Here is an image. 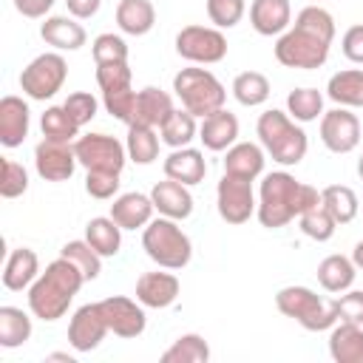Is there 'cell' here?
Segmentation results:
<instances>
[{"instance_id": "41", "label": "cell", "mask_w": 363, "mask_h": 363, "mask_svg": "<svg viewBox=\"0 0 363 363\" xmlns=\"http://www.w3.org/2000/svg\"><path fill=\"white\" fill-rule=\"evenodd\" d=\"M60 255L68 258V261H74V264L79 267V272L85 275V281H94V278H99V272H102V255H99L85 238L68 241V244L60 250Z\"/></svg>"}, {"instance_id": "46", "label": "cell", "mask_w": 363, "mask_h": 363, "mask_svg": "<svg viewBox=\"0 0 363 363\" xmlns=\"http://www.w3.org/2000/svg\"><path fill=\"white\" fill-rule=\"evenodd\" d=\"M102 108L125 125H133V113H136V91L133 88H122V91H105L102 94Z\"/></svg>"}, {"instance_id": "49", "label": "cell", "mask_w": 363, "mask_h": 363, "mask_svg": "<svg viewBox=\"0 0 363 363\" xmlns=\"http://www.w3.org/2000/svg\"><path fill=\"white\" fill-rule=\"evenodd\" d=\"M65 105V111L74 116V122L82 128V125H88L96 113H99V99L94 96V94H88V91H74V94H68V99L62 102Z\"/></svg>"}, {"instance_id": "29", "label": "cell", "mask_w": 363, "mask_h": 363, "mask_svg": "<svg viewBox=\"0 0 363 363\" xmlns=\"http://www.w3.org/2000/svg\"><path fill=\"white\" fill-rule=\"evenodd\" d=\"M116 26L122 34L145 37L156 26V9L150 0H119L116 6Z\"/></svg>"}, {"instance_id": "14", "label": "cell", "mask_w": 363, "mask_h": 363, "mask_svg": "<svg viewBox=\"0 0 363 363\" xmlns=\"http://www.w3.org/2000/svg\"><path fill=\"white\" fill-rule=\"evenodd\" d=\"M77 150L68 142L43 139L34 147V170L45 182H68L77 170Z\"/></svg>"}, {"instance_id": "22", "label": "cell", "mask_w": 363, "mask_h": 363, "mask_svg": "<svg viewBox=\"0 0 363 363\" xmlns=\"http://www.w3.org/2000/svg\"><path fill=\"white\" fill-rule=\"evenodd\" d=\"M250 26L261 37H281L292 26L289 0H252L250 3Z\"/></svg>"}, {"instance_id": "43", "label": "cell", "mask_w": 363, "mask_h": 363, "mask_svg": "<svg viewBox=\"0 0 363 363\" xmlns=\"http://www.w3.org/2000/svg\"><path fill=\"white\" fill-rule=\"evenodd\" d=\"M91 54H94V62L102 65V62H128V43L122 34H113V31H102L94 37L91 43Z\"/></svg>"}, {"instance_id": "5", "label": "cell", "mask_w": 363, "mask_h": 363, "mask_svg": "<svg viewBox=\"0 0 363 363\" xmlns=\"http://www.w3.org/2000/svg\"><path fill=\"white\" fill-rule=\"evenodd\" d=\"M142 250L153 264L164 269H184L193 258L190 235L179 227L176 218H164V216L153 218L142 230Z\"/></svg>"}, {"instance_id": "17", "label": "cell", "mask_w": 363, "mask_h": 363, "mask_svg": "<svg viewBox=\"0 0 363 363\" xmlns=\"http://www.w3.org/2000/svg\"><path fill=\"white\" fill-rule=\"evenodd\" d=\"M31 130V108L23 96L6 94L0 99V145L20 147Z\"/></svg>"}, {"instance_id": "26", "label": "cell", "mask_w": 363, "mask_h": 363, "mask_svg": "<svg viewBox=\"0 0 363 363\" xmlns=\"http://www.w3.org/2000/svg\"><path fill=\"white\" fill-rule=\"evenodd\" d=\"M173 96L156 85H147L142 91H136V113H133V125H147V128H162V122L173 113Z\"/></svg>"}, {"instance_id": "28", "label": "cell", "mask_w": 363, "mask_h": 363, "mask_svg": "<svg viewBox=\"0 0 363 363\" xmlns=\"http://www.w3.org/2000/svg\"><path fill=\"white\" fill-rule=\"evenodd\" d=\"M354 278H357V267L349 255L335 252V255H326L318 264V284L332 295H340V292L352 289Z\"/></svg>"}, {"instance_id": "45", "label": "cell", "mask_w": 363, "mask_h": 363, "mask_svg": "<svg viewBox=\"0 0 363 363\" xmlns=\"http://www.w3.org/2000/svg\"><path fill=\"white\" fill-rule=\"evenodd\" d=\"M26 190H28V170L14 159H3L0 162V196L20 199Z\"/></svg>"}, {"instance_id": "16", "label": "cell", "mask_w": 363, "mask_h": 363, "mask_svg": "<svg viewBox=\"0 0 363 363\" xmlns=\"http://www.w3.org/2000/svg\"><path fill=\"white\" fill-rule=\"evenodd\" d=\"M182 292V284L179 278L173 275V269H153V272H142L136 278V301L145 306V309H167L176 303Z\"/></svg>"}, {"instance_id": "55", "label": "cell", "mask_w": 363, "mask_h": 363, "mask_svg": "<svg viewBox=\"0 0 363 363\" xmlns=\"http://www.w3.org/2000/svg\"><path fill=\"white\" fill-rule=\"evenodd\" d=\"M45 360H62V363H77V357L74 354H68V352H51Z\"/></svg>"}, {"instance_id": "54", "label": "cell", "mask_w": 363, "mask_h": 363, "mask_svg": "<svg viewBox=\"0 0 363 363\" xmlns=\"http://www.w3.org/2000/svg\"><path fill=\"white\" fill-rule=\"evenodd\" d=\"M352 261H354L357 269H363V241L354 244V250H352Z\"/></svg>"}, {"instance_id": "47", "label": "cell", "mask_w": 363, "mask_h": 363, "mask_svg": "<svg viewBox=\"0 0 363 363\" xmlns=\"http://www.w3.org/2000/svg\"><path fill=\"white\" fill-rule=\"evenodd\" d=\"M119 176L122 173H108V170H85V193L96 201H108L119 196Z\"/></svg>"}, {"instance_id": "35", "label": "cell", "mask_w": 363, "mask_h": 363, "mask_svg": "<svg viewBox=\"0 0 363 363\" xmlns=\"http://www.w3.org/2000/svg\"><path fill=\"white\" fill-rule=\"evenodd\" d=\"M40 130H43V139H51V142L74 145L79 139V125L65 111V105H48L40 116Z\"/></svg>"}, {"instance_id": "20", "label": "cell", "mask_w": 363, "mask_h": 363, "mask_svg": "<svg viewBox=\"0 0 363 363\" xmlns=\"http://www.w3.org/2000/svg\"><path fill=\"white\" fill-rule=\"evenodd\" d=\"M150 199H153V207L159 216L164 218H176V221H184L193 216V193L187 184L182 182H173V179H162L150 187Z\"/></svg>"}, {"instance_id": "23", "label": "cell", "mask_w": 363, "mask_h": 363, "mask_svg": "<svg viewBox=\"0 0 363 363\" xmlns=\"http://www.w3.org/2000/svg\"><path fill=\"white\" fill-rule=\"evenodd\" d=\"M162 170H164L167 179L193 187V184L204 182V176H207V159H204V153L199 147H190L187 145V147L170 150L164 156V162H162Z\"/></svg>"}, {"instance_id": "18", "label": "cell", "mask_w": 363, "mask_h": 363, "mask_svg": "<svg viewBox=\"0 0 363 363\" xmlns=\"http://www.w3.org/2000/svg\"><path fill=\"white\" fill-rule=\"evenodd\" d=\"M153 199L150 193H139V190H128V193H119L111 204V218L122 227V230H145L150 221H153Z\"/></svg>"}, {"instance_id": "11", "label": "cell", "mask_w": 363, "mask_h": 363, "mask_svg": "<svg viewBox=\"0 0 363 363\" xmlns=\"http://www.w3.org/2000/svg\"><path fill=\"white\" fill-rule=\"evenodd\" d=\"M74 150H77V162L85 170L122 173V167L128 162L125 142H119L116 136H108V133H85L74 142Z\"/></svg>"}, {"instance_id": "32", "label": "cell", "mask_w": 363, "mask_h": 363, "mask_svg": "<svg viewBox=\"0 0 363 363\" xmlns=\"http://www.w3.org/2000/svg\"><path fill=\"white\" fill-rule=\"evenodd\" d=\"M159 136H162V145H167L170 150L187 147L193 139H199V119L184 108H173V113L162 122Z\"/></svg>"}, {"instance_id": "52", "label": "cell", "mask_w": 363, "mask_h": 363, "mask_svg": "<svg viewBox=\"0 0 363 363\" xmlns=\"http://www.w3.org/2000/svg\"><path fill=\"white\" fill-rule=\"evenodd\" d=\"M57 0H14V9L28 20H43L54 9Z\"/></svg>"}, {"instance_id": "51", "label": "cell", "mask_w": 363, "mask_h": 363, "mask_svg": "<svg viewBox=\"0 0 363 363\" xmlns=\"http://www.w3.org/2000/svg\"><path fill=\"white\" fill-rule=\"evenodd\" d=\"M340 51L349 62L354 65H363V23H354L343 31L340 37Z\"/></svg>"}, {"instance_id": "13", "label": "cell", "mask_w": 363, "mask_h": 363, "mask_svg": "<svg viewBox=\"0 0 363 363\" xmlns=\"http://www.w3.org/2000/svg\"><path fill=\"white\" fill-rule=\"evenodd\" d=\"M108 320H105V312L99 306V301L94 303H82L71 320H68V343L77 354H85V352H94L105 335H108Z\"/></svg>"}, {"instance_id": "19", "label": "cell", "mask_w": 363, "mask_h": 363, "mask_svg": "<svg viewBox=\"0 0 363 363\" xmlns=\"http://www.w3.org/2000/svg\"><path fill=\"white\" fill-rule=\"evenodd\" d=\"M238 130H241L238 116L227 108H218L216 113H210L199 122V142L213 153H224L227 147H233L238 142Z\"/></svg>"}, {"instance_id": "39", "label": "cell", "mask_w": 363, "mask_h": 363, "mask_svg": "<svg viewBox=\"0 0 363 363\" xmlns=\"http://www.w3.org/2000/svg\"><path fill=\"white\" fill-rule=\"evenodd\" d=\"M210 360V343L196 335H179L164 352H162V363H207Z\"/></svg>"}, {"instance_id": "33", "label": "cell", "mask_w": 363, "mask_h": 363, "mask_svg": "<svg viewBox=\"0 0 363 363\" xmlns=\"http://www.w3.org/2000/svg\"><path fill=\"white\" fill-rule=\"evenodd\" d=\"M31 315L23 312L20 306H0V346L3 349H17L31 340Z\"/></svg>"}, {"instance_id": "50", "label": "cell", "mask_w": 363, "mask_h": 363, "mask_svg": "<svg viewBox=\"0 0 363 363\" xmlns=\"http://www.w3.org/2000/svg\"><path fill=\"white\" fill-rule=\"evenodd\" d=\"M335 312H337V320L363 326V289L340 292V298L335 301Z\"/></svg>"}, {"instance_id": "42", "label": "cell", "mask_w": 363, "mask_h": 363, "mask_svg": "<svg viewBox=\"0 0 363 363\" xmlns=\"http://www.w3.org/2000/svg\"><path fill=\"white\" fill-rule=\"evenodd\" d=\"M292 26H298V28H303V31H309V34L326 40V43H335V31H337L335 17L320 6H303Z\"/></svg>"}, {"instance_id": "36", "label": "cell", "mask_w": 363, "mask_h": 363, "mask_svg": "<svg viewBox=\"0 0 363 363\" xmlns=\"http://www.w3.org/2000/svg\"><path fill=\"white\" fill-rule=\"evenodd\" d=\"M230 91H233L235 102L244 105V108H258V105H264V102L269 99V94H272L269 79H267L261 71H241V74H235Z\"/></svg>"}, {"instance_id": "12", "label": "cell", "mask_w": 363, "mask_h": 363, "mask_svg": "<svg viewBox=\"0 0 363 363\" xmlns=\"http://www.w3.org/2000/svg\"><path fill=\"white\" fill-rule=\"evenodd\" d=\"M318 130H320L323 147L337 156L352 153L360 145V119H357V113H352V108L335 105L332 111H323Z\"/></svg>"}, {"instance_id": "10", "label": "cell", "mask_w": 363, "mask_h": 363, "mask_svg": "<svg viewBox=\"0 0 363 363\" xmlns=\"http://www.w3.org/2000/svg\"><path fill=\"white\" fill-rule=\"evenodd\" d=\"M258 207V196L252 190L250 179H238L224 173L216 184V210L221 216V221L227 224H247L255 216Z\"/></svg>"}, {"instance_id": "30", "label": "cell", "mask_w": 363, "mask_h": 363, "mask_svg": "<svg viewBox=\"0 0 363 363\" xmlns=\"http://www.w3.org/2000/svg\"><path fill=\"white\" fill-rule=\"evenodd\" d=\"M326 96L340 108H363V68H343L332 74Z\"/></svg>"}, {"instance_id": "53", "label": "cell", "mask_w": 363, "mask_h": 363, "mask_svg": "<svg viewBox=\"0 0 363 363\" xmlns=\"http://www.w3.org/2000/svg\"><path fill=\"white\" fill-rule=\"evenodd\" d=\"M65 6H68V14H71V17H77V20H91V17L99 11L102 0H65Z\"/></svg>"}, {"instance_id": "8", "label": "cell", "mask_w": 363, "mask_h": 363, "mask_svg": "<svg viewBox=\"0 0 363 363\" xmlns=\"http://www.w3.org/2000/svg\"><path fill=\"white\" fill-rule=\"evenodd\" d=\"M329 48L332 43L289 26L278 40H275V60L284 68H298V71H315L329 60Z\"/></svg>"}, {"instance_id": "9", "label": "cell", "mask_w": 363, "mask_h": 363, "mask_svg": "<svg viewBox=\"0 0 363 363\" xmlns=\"http://www.w3.org/2000/svg\"><path fill=\"white\" fill-rule=\"evenodd\" d=\"M176 54L193 65H216L227 57V37L216 26H184L176 34Z\"/></svg>"}, {"instance_id": "24", "label": "cell", "mask_w": 363, "mask_h": 363, "mask_svg": "<svg viewBox=\"0 0 363 363\" xmlns=\"http://www.w3.org/2000/svg\"><path fill=\"white\" fill-rule=\"evenodd\" d=\"M264 164H267V150L261 147V142H235L233 147L224 150V173L238 176V179H250L255 182L258 176H264Z\"/></svg>"}, {"instance_id": "15", "label": "cell", "mask_w": 363, "mask_h": 363, "mask_svg": "<svg viewBox=\"0 0 363 363\" xmlns=\"http://www.w3.org/2000/svg\"><path fill=\"white\" fill-rule=\"evenodd\" d=\"M102 312H105V320H108V329L116 335V337H139L147 326V315H145V306L128 295H108L99 301Z\"/></svg>"}, {"instance_id": "44", "label": "cell", "mask_w": 363, "mask_h": 363, "mask_svg": "<svg viewBox=\"0 0 363 363\" xmlns=\"http://www.w3.org/2000/svg\"><path fill=\"white\" fill-rule=\"evenodd\" d=\"M247 14V0H207V17L216 28H235Z\"/></svg>"}, {"instance_id": "37", "label": "cell", "mask_w": 363, "mask_h": 363, "mask_svg": "<svg viewBox=\"0 0 363 363\" xmlns=\"http://www.w3.org/2000/svg\"><path fill=\"white\" fill-rule=\"evenodd\" d=\"M320 201H323V207L332 213V218L337 224H349L360 213V199L346 184H329V187H323L320 190Z\"/></svg>"}, {"instance_id": "7", "label": "cell", "mask_w": 363, "mask_h": 363, "mask_svg": "<svg viewBox=\"0 0 363 363\" xmlns=\"http://www.w3.org/2000/svg\"><path fill=\"white\" fill-rule=\"evenodd\" d=\"M68 79V62L60 51H45L37 54L23 71H20V88L28 99L45 102L54 99Z\"/></svg>"}, {"instance_id": "3", "label": "cell", "mask_w": 363, "mask_h": 363, "mask_svg": "<svg viewBox=\"0 0 363 363\" xmlns=\"http://www.w3.org/2000/svg\"><path fill=\"white\" fill-rule=\"evenodd\" d=\"M255 133H258V142L267 150V156L272 162H278L281 167L301 164L306 150H309V136H306L303 125L278 108H269L258 116Z\"/></svg>"}, {"instance_id": "27", "label": "cell", "mask_w": 363, "mask_h": 363, "mask_svg": "<svg viewBox=\"0 0 363 363\" xmlns=\"http://www.w3.org/2000/svg\"><path fill=\"white\" fill-rule=\"evenodd\" d=\"M329 357L335 363H363V326L337 320L329 329Z\"/></svg>"}, {"instance_id": "4", "label": "cell", "mask_w": 363, "mask_h": 363, "mask_svg": "<svg viewBox=\"0 0 363 363\" xmlns=\"http://www.w3.org/2000/svg\"><path fill=\"white\" fill-rule=\"evenodd\" d=\"M173 94L182 102V108L190 111L196 119L216 113L227 102V88L221 85V79L210 68H199V65L182 68L173 77Z\"/></svg>"}, {"instance_id": "38", "label": "cell", "mask_w": 363, "mask_h": 363, "mask_svg": "<svg viewBox=\"0 0 363 363\" xmlns=\"http://www.w3.org/2000/svg\"><path fill=\"white\" fill-rule=\"evenodd\" d=\"M286 113H289L295 122H301V125L318 122V119L323 116V94H320L318 88H309V85L292 88V91L286 94Z\"/></svg>"}, {"instance_id": "40", "label": "cell", "mask_w": 363, "mask_h": 363, "mask_svg": "<svg viewBox=\"0 0 363 363\" xmlns=\"http://www.w3.org/2000/svg\"><path fill=\"white\" fill-rule=\"evenodd\" d=\"M298 224H301V233H303L306 238L318 241V244L329 241V238L335 235V230H337V221H335L332 213L323 207V201H318V204H312L309 210H303V213L298 216Z\"/></svg>"}, {"instance_id": "1", "label": "cell", "mask_w": 363, "mask_h": 363, "mask_svg": "<svg viewBox=\"0 0 363 363\" xmlns=\"http://www.w3.org/2000/svg\"><path fill=\"white\" fill-rule=\"evenodd\" d=\"M318 201H320V190L318 187H312L306 182H298L286 170H272V173L261 176L255 216H258L261 227L281 230V227H286L292 218H298L303 210H309Z\"/></svg>"}, {"instance_id": "2", "label": "cell", "mask_w": 363, "mask_h": 363, "mask_svg": "<svg viewBox=\"0 0 363 363\" xmlns=\"http://www.w3.org/2000/svg\"><path fill=\"white\" fill-rule=\"evenodd\" d=\"M85 275L79 272V267L62 255H57L51 264H45V269L37 275V281L26 289L28 292V312L45 323L60 320L74 295L82 289Z\"/></svg>"}, {"instance_id": "56", "label": "cell", "mask_w": 363, "mask_h": 363, "mask_svg": "<svg viewBox=\"0 0 363 363\" xmlns=\"http://www.w3.org/2000/svg\"><path fill=\"white\" fill-rule=\"evenodd\" d=\"M357 176L363 179V153H360V159H357Z\"/></svg>"}, {"instance_id": "31", "label": "cell", "mask_w": 363, "mask_h": 363, "mask_svg": "<svg viewBox=\"0 0 363 363\" xmlns=\"http://www.w3.org/2000/svg\"><path fill=\"white\" fill-rule=\"evenodd\" d=\"M85 241L102 255V258H113L122 250V227L111 218V216H94L85 224Z\"/></svg>"}, {"instance_id": "48", "label": "cell", "mask_w": 363, "mask_h": 363, "mask_svg": "<svg viewBox=\"0 0 363 363\" xmlns=\"http://www.w3.org/2000/svg\"><path fill=\"white\" fill-rule=\"evenodd\" d=\"M130 79H133V71L128 62H102L96 65V85L99 91H122V88H130Z\"/></svg>"}, {"instance_id": "21", "label": "cell", "mask_w": 363, "mask_h": 363, "mask_svg": "<svg viewBox=\"0 0 363 363\" xmlns=\"http://www.w3.org/2000/svg\"><path fill=\"white\" fill-rule=\"evenodd\" d=\"M40 37L54 51H79L88 43V34H85L82 23H77V17H68V14H48V17H43Z\"/></svg>"}, {"instance_id": "25", "label": "cell", "mask_w": 363, "mask_h": 363, "mask_svg": "<svg viewBox=\"0 0 363 363\" xmlns=\"http://www.w3.org/2000/svg\"><path fill=\"white\" fill-rule=\"evenodd\" d=\"M40 272H43V269H40L37 252H34L31 247H17V250H11L9 258H6V267H3V286H6L9 292H23V289H28V286L37 281Z\"/></svg>"}, {"instance_id": "34", "label": "cell", "mask_w": 363, "mask_h": 363, "mask_svg": "<svg viewBox=\"0 0 363 363\" xmlns=\"http://www.w3.org/2000/svg\"><path fill=\"white\" fill-rule=\"evenodd\" d=\"M159 130L147 128V125H128V136H125V150L128 159L136 164H153L159 159Z\"/></svg>"}, {"instance_id": "6", "label": "cell", "mask_w": 363, "mask_h": 363, "mask_svg": "<svg viewBox=\"0 0 363 363\" xmlns=\"http://www.w3.org/2000/svg\"><path fill=\"white\" fill-rule=\"evenodd\" d=\"M275 306H278L281 315L292 318L306 332H326L337 323L335 303H326L315 289L301 286V284L281 286L275 292Z\"/></svg>"}]
</instances>
